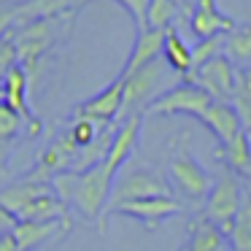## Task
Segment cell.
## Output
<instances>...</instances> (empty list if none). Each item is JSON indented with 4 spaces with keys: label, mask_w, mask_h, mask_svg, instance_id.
I'll use <instances>...</instances> for the list:
<instances>
[{
    "label": "cell",
    "mask_w": 251,
    "mask_h": 251,
    "mask_svg": "<svg viewBox=\"0 0 251 251\" xmlns=\"http://www.w3.org/2000/svg\"><path fill=\"white\" fill-rule=\"evenodd\" d=\"M116 173H111L103 162L95 168L84 170V173H60L51 181V189L62 202H71L84 219L89 222H103L105 208L111 200V189H114Z\"/></svg>",
    "instance_id": "obj_1"
},
{
    "label": "cell",
    "mask_w": 251,
    "mask_h": 251,
    "mask_svg": "<svg viewBox=\"0 0 251 251\" xmlns=\"http://www.w3.org/2000/svg\"><path fill=\"white\" fill-rule=\"evenodd\" d=\"M162 195H170V181L162 173H157L151 168H143V165L127 162L114 178V189H111V200H108V208H105L103 222H100V229L105 227V219L119 205L146 200V197H162Z\"/></svg>",
    "instance_id": "obj_2"
},
{
    "label": "cell",
    "mask_w": 251,
    "mask_h": 251,
    "mask_svg": "<svg viewBox=\"0 0 251 251\" xmlns=\"http://www.w3.org/2000/svg\"><path fill=\"white\" fill-rule=\"evenodd\" d=\"M243 186H240V176L232 173V170H224L216 178V184L211 186L205 197V211H202V219L211 222L213 227H219L229 240V232H232V222L238 216L240 205H243Z\"/></svg>",
    "instance_id": "obj_3"
},
{
    "label": "cell",
    "mask_w": 251,
    "mask_h": 251,
    "mask_svg": "<svg viewBox=\"0 0 251 251\" xmlns=\"http://www.w3.org/2000/svg\"><path fill=\"white\" fill-rule=\"evenodd\" d=\"M165 60H157L151 65L141 68V71L125 76V103H122V116L119 119H127L132 114H146V108L154 103V95H157V87L165 76ZM159 98V95H157Z\"/></svg>",
    "instance_id": "obj_4"
},
{
    "label": "cell",
    "mask_w": 251,
    "mask_h": 251,
    "mask_svg": "<svg viewBox=\"0 0 251 251\" xmlns=\"http://www.w3.org/2000/svg\"><path fill=\"white\" fill-rule=\"evenodd\" d=\"M54 22L57 19H41V22L17 25V27L11 30L19 65L27 73L38 65V60L51 49V44H54V38H57V25Z\"/></svg>",
    "instance_id": "obj_5"
},
{
    "label": "cell",
    "mask_w": 251,
    "mask_h": 251,
    "mask_svg": "<svg viewBox=\"0 0 251 251\" xmlns=\"http://www.w3.org/2000/svg\"><path fill=\"white\" fill-rule=\"evenodd\" d=\"M211 105H213V100L205 89H200L192 81H184V84L170 87L168 92H162L159 98H154V103L146 108V114H157V116L189 114V116H195V119H200Z\"/></svg>",
    "instance_id": "obj_6"
},
{
    "label": "cell",
    "mask_w": 251,
    "mask_h": 251,
    "mask_svg": "<svg viewBox=\"0 0 251 251\" xmlns=\"http://www.w3.org/2000/svg\"><path fill=\"white\" fill-rule=\"evenodd\" d=\"M168 181L184 197H189L192 202L205 200L208 192H211V186H213L208 170L202 168V165L197 162L186 149H178V151L170 157V162H168Z\"/></svg>",
    "instance_id": "obj_7"
},
{
    "label": "cell",
    "mask_w": 251,
    "mask_h": 251,
    "mask_svg": "<svg viewBox=\"0 0 251 251\" xmlns=\"http://www.w3.org/2000/svg\"><path fill=\"white\" fill-rule=\"evenodd\" d=\"M186 81L205 89L213 103H229L235 87H238V71H235V62L227 54H222V57H213L211 62H205L202 68H197L195 73H189Z\"/></svg>",
    "instance_id": "obj_8"
},
{
    "label": "cell",
    "mask_w": 251,
    "mask_h": 251,
    "mask_svg": "<svg viewBox=\"0 0 251 251\" xmlns=\"http://www.w3.org/2000/svg\"><path fill=\"white\" fill-rule=\"evenodd\" d=\"M122 103H125V76L119 73L103 92H98L95 98L84 100L76 108V116L100 122V125H111L114 119L122 116Z\"/></svg>",
    "instance_id": "obj_9"
},
{
    "label": "cell",
    "mask_w": 251,
    "mask_h": 251,
    "mask_svg": "<svg viewBox=\"0 0 251 251\" xmlns=\"http://www.w3.org/2000/svg\"><path fill=\"white\" fill-rule=\"evenodd\" d=\"M141 125H143V114H132V116H127V119H122L119 125H116L108 154H105V159H103V165L111 173H119V170L130 162L132 151H135V146H138Z\"/></svg>",
    "instance_id": "obj_10"
},
{
    "label": "cell",
    "mask_w": 251,
    "mask_h": 251,
    "mask_svg": "<svg viewBox=\"0 0 251 251\" xmlns=\"http://www.w3.org/2000/svg\"><path fill=\"white\" fill-rule=\"evenodd\" d=\"M184 211L178 200L173 195H162V197H146V200H135V202H127V205H119L114 213L119 216H130L135 222L146 224V227H159L165 219L176 216V213Z\"/></svg>",
    "instance_id": "obj_11"
},
{
    "label": "cell",
    "mask_w": 251,
    "mask_h": 251,
    "mask_svg": "<svg viewBox=\"0 0 251 251\" xmlns=\"http://www.w3.org/2000/svg\"><path fill=\"white\" fill-rule=\"evenodd\" d=\"M71 232V216L54 219V222H17L14 227V238H17L19 251H33L46 243L62 240Z\"/></svg>",
    "instance_id": "obj_12"
},
{
    "label": "cell",
    "mask_w": 251,
    "mask_h": 251,
    "mask_svg": "<svg viewBox=\"0 0 251 251\" xmlns=\"http://www.w3.org/2000/svg\"><path fill=\"white\" fill-rule=\"evenodd\" d=\"M189 30L197 35V41H205L213 35H229L235 30V22L219 11L216 0H197L189 17Z\"/></svg>",
    "instance_id": "obj_13"
},
{
    "label": "cell",
    "mask_w": 251,
    "mask_h": 251,
    "mask_svg": "<svg viewBox=\"0 0 251 251\" xmlns=\"http://www.w3.org/2000/svg\"><path fill=\"white\" fill-rule=\"evenodd\" d=\"M27 84H30V73L25 71L22 65L11 68L8 76L3 78V89H6V105H11L19 116L30 125V132L38 135L41 132V119L30 111V103H27Z\"/></svg>",
    "instance_id": "obj_14"
},
{
    "label": "cell",
    "mask_w": 251,
    "mask_h": 251,
    "mask_svg": "<svg viewBox=\"0 0 251 251\" xmlns=\"http://www.w3.org/2000/svg\"><path fill=\"white\" fill-rule=\"evenodd\" d=\"M87 0H22L14 6V19L17 25L41 22V19H60L65 14L81 8Z\"/></svg>",
    "instance_id": "obj_15"
},
{
    "label": "cell",
    "mask_w": 251,
    "mask_h": 251,
    "mask_svg": "<svg viewBox=\"0 0 251 251\" xmlns=\"http://www.w3.org/2000/svg\"><path fill=\"white\" fill-rule=\"evenodd\" d=\"M162 46H165V33H159V30H141L135 35V44H132V51L127 57L125 68H122V73L130 76V73L162 60Z\"/></svg>",
    "instance_id": "obj_16"
},
{
    "label": "cell",
    "mask_w": 251,
    "mask_h": 251,
    "mask_svg": "<svg viewBox=\"0 0 251 251\" xmlns=\"http://www.w3.org/2000/svg\"><path fill=\"white\" fill-rule=\"evenodd\" d=\"M200 122L216 135V141L222 143V146H227L232 138H238L240 132H246L243 127H240V119H238V114L232 111L229 103H213L211 108L200 116Z\"/></svg>",
    "instance_id": "obj_17"
},
{
    "label": "cell",
    "mask_w": 251,
    "mask_h": 251,
    "mask_svg": "<svg viewBox=\"0 0 251 251\" xmlns=\"http://www.w3.org/2000/svg\"><path fill=\"white\" fill-rule=\"evenodd\" d=\"M78 154H81V149L73 143V138L68 135V132H62V135L41 154L38 165L46 168L51 176H60V173H68V168H73V165L78 162Z\"/></svg>",
    "instance_id": "obj_18"
},
{
    "label": "cell",
    "mask_w": 251,
    "mask_h": 251,
    "mask_svg": "<svg viewBox=\"0 0 251 251\" xmlns=\"http://www.w3.org/2000/svg\"><path fill=\"white\" fill-rule=\"evenodd\" d=\"M162 60L173 73H181V76H189L192 73V46H186V41L181 38V33L176 27L165 30Z\"/></svg>",
    "instance_id": "obj_19"
},
{
    "label": "cell",
    "mask_w": 251,
    "mask_h": 251,
    "mask_svg": "<svg viewBox=\"0 0 251 251\" xmlns=\"http://www.w3.org/2000/svg\"><path fill=\"white\" fill-rule=\"evenodd\" d=\"M186 251H229V240L219 227H213L211 222L200 219L189 229V246H186Z\"/></svg>",
    "instance_id": "obj_20"
},
{
    "label": "cell",
    "mask_w": 251,
    "mask_h": 251,
    "mask_svg": "<svg viewBox=\"0 0 251 251\" xmlns=\"http://www.w3.org/2000/svg\"><path fill=\"white\" fill-rule=\"evenodd\" d=\"M62 216H68L65 202L54 192H49V195H41L38 200L30 202L17 216V222H54V219H62Z\"/></svg>",
    "instance_id": "obj_21"
},
{
    "label": "cell",
    "mask_w": 251,
    "mask_h": 251,
    "mask_svg": "<svg viewBox=\"0 0 251 251\" xmlns=\"http://www.w3.org/2000/svg\"><path fill=\"white\" fill-rule=\"evenodd\" d=\"M222 159L227 162V168L238 176H249L251 173V143H249V132H240L238 138L222 146Z\"/></svg>",
    "instance_id": "obj_22"
},
{
    "label": "cell",
    "mask_w": 251,
    "mask_h": 251,
    "mask_svg": "<svg viewBox=\"0 0 251 251\" xmlns=\"http://www.w3.org/2000/svg\"><path fill=\"white\" fill-rule=\"evenodd\" d=\"M229 249L232 251H251V189L246 192L243 205H240L238 216H235V222H232Z\"/></svg>",
    "instance_id": "obj_23"
},
{
    "label": "cell",
    "mask_w": 251,
    "mask_h": 251,
    "mask_svg": "<svg viewBox=\"0 0 251 251\" xmlns=\"http://www.w3.org/2000/svg\"><path fill=\"white\" fill-rule=\"evenodd\" d=\"M232 111L238 114L240 127L246 132H251V71H240L238 73V87L232 92V100H229Z\"/></svg>",
    "instance_id": "obj_24"
},
{
    "label": "cell",
    "mask_w": 251,
    "mask_h": 251,
    "mask_svg": "<svg viewBox=\"0 0 251 251\" xmlns=\"http://www.w3.org/2000/svg\"><path fill=\"white\" fill-rule=\"evenodd\" d=\"M178 3L173 0H149V14H146V30H170L178 17Z\"/></svg>",
    "instance_id": "obj_25"
},
{
    "label": "cell",
    "mask_w": 251,
    "mask_h": 251,
    "mask_svg": "<svg viewBox=\"0 0 251 251\" xmlns=\"http://www.w3.org/2000/svg\"><path fill=\"white\" fill-rule=\"evenodd\" d=\"M224 54L235 62V65H251V27H235L227 35V46Z\"/></svg>",
    "instance_id": "obj_26"
},
{
    "label": "cell",
    "mask_w": 251,
    "mask_h": 251,
    "mask_svg": "<svg viewBox=\"0 0 251 251\" xmlns=\"http://www.w3.org/2000/svg\"><path fill=\"white\" fill-rule=\"evenodd\" d=\"M224 46H227V35H213V38L197 41V44L192 46V73H195L197 68H202L205 62H211L213 57H222Z\"/></svg>",
    "instance_id": "obj_27"
},
{
    "label": "cell",
    "mask_w": 251,
    "mask_h": 251,
    "mask_svg": "<svg viewBox=\"0 0 251 251\" xmlns=\"http://www.w3.org/2000/svg\"><path fill=\"white\" fill-rule=\"evenodd\" d=\"M105 127H108V125H100V122L76 116V119H73V125H71V130H68V135H71L73 143H76V146L84 151L87 146H92V143L98 141V135L105 130Z\"/></svg>",
    "instance_id": "obj_28"
},
{
    "label": "cell",
    "mask_w": 251,
    "mask_h": 251,
    "mask_svg": "<svg viewBox=\"0 0 251 251\" xmlns=\"http://www.w3.org/2000/svg\"><path fill=\"white\" fill-rule=\"evenodd\" d=\"M22 116L17 114V111L11 108V105H0V143H6V141H11L14 135L19 132V127H22Z\"/></svg>",
    "instance_id": "obj_29"
},
{
    "label": "cell",
    "mask_w": 251,
    "mask_h": 251,
    "mask_svg": "<svg viewBox=\"0 0 251 251\" xmlns=\"http://www.w3.org/2000/svg\"><path fill=\"white\" fill-rule=\"evenodd\" d=\"M17 65H19L17 46H14V38H11V33H8V35L0 38V84H3V78L8 76V71L17 68Z\"/></svg>",
    "instance_id": "obj_30"
},
{
    "label": "cell",
    "mask_w": 251,
    "mask_h": 251,
    "mask_svg": "<svg viewBox=\"0 0 251 251\" xmlns=\"http://www.w3.org/2000/svg\"><path fill=\"white\" fill-rule=\"evenodd\" d=\"M114 3H119L122 8H127V14L132 17V22H135V30H138V33H141V30H146L149 0H114Z\"/></svg>",
    "instance_id": "obj_31"
},
{
    "label": "cell",
    "mask_w": 251,
    "mask_h": 251,
    "mask_svg": "<svg viewBox=\"0 0 251 251\" xmlns=\"http://www.w3.org/2000/svg\"><path fill=\"white\" fill-rule=\"evenodd\" d=\"M17 27V19H14V6H0V38L8 35Z\"/></svg>",
    "instance_id": "obj_32"
},
{
    "label": "cell",
    "mask_w": 251,
    "mask_h": 251,
    "mask_svg": "<svg viewBox=\"0 0 251 251\" xmlns=\"http://www.w3.org/2000/svg\"><path fill=\"white\" fill-rule=\"evenodd\" d=\"M14 227H17V216H14L11 211H6V208L0 205V235L14 232Z\"/></svg>",
    "instance_id": "obj_33"
},
{
    "label": "cell",
    "mask_w": 251,
    "mask_h": 251,
    "mask_svg": "<svg viewBox=\"0 0 251 251\" xmlns=\"http://www.w3.org/2000/svg\"><path fill=\"white\" fill-rule=\"evenodd\" d=\"M0 251H19V246H17V238H14V232L0 235Z\"/></svg>",
    "instance_id": "obj_34"
},
{
    "label": "cell",
    "mask_w": 251,
    "mask_h": 251,
    "mask_svg": "<svg viewBox=\"0 0 251 251\" xmlns=\"http://www.w3.org/2000/svg\"><path fill=\"white\" fill-rule=\"evenodd\" d=\"M6 103V89H3V84H0V105Z\"/></svg>",
    "instance_id": "obj_35"
},
{
    "label": "cell",
    "mask_w": 251,
    "mask_h": 251,
    "mask_svg": "<svg viewBox=\"0 0 251 251\" xmlns=\"http://www.w3.org/2000/svg\"><path fill=\"white\" fill-rule=\"evenodd\" d=\"M173 3H178V6H184V8H186V0H173Z\"/></svg>",
    "instance_id": "obj_36"
},
{
    "label": "cell",
    "mask_w": 251,
    "mask_h": 251,
    "mask_svg": "<svg viewBox=\"0 0 251 251\" xmlns=\"http://www.w3.org/2000/svg\"><path fill=\"white\" fill-rule=\"evenodd\" d=\"M249 143H251V132H249ZM249 178H251V173H249Z\"/></svg>",
    "instance_id": "obj_37"
},
{
    "label": "cell",
    "mask_w": 251,
    "mask_h": 251,
    "mask_svg": "<svg viewBox=\"0 0 251 251\" xmlns=\"http://www.w3.org/2000/svg\"><path fill=\"white\" fill-rule=\"evenodd\" d=\"M229 251H232V249H229Z\"/></svg>",
    "instance_id": "obj_38"
}]
</instances>
